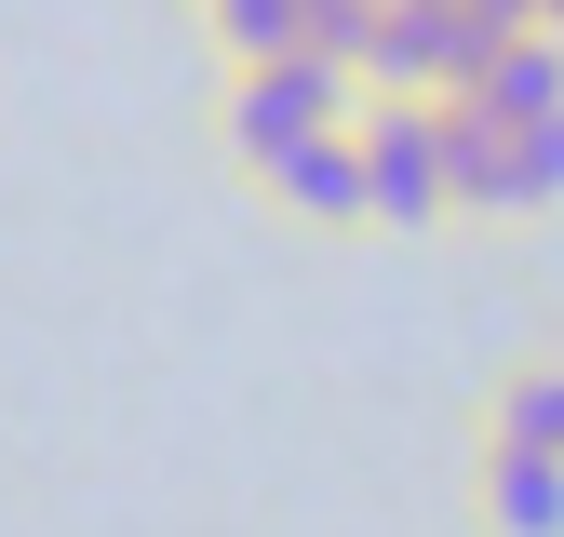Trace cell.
I'll return each mask as SVG.
<instances>
[{"label": "cell", "instance_id": "5b68a950", "mask_svg": "<svg viewBox=\"0 0 564 537\" xmlns=\"http://www.w3.org/2000/svg\"><path fill=\"white\" fill-rule=\"evenodd\" d=\"M457 511H470V537H564V457L470 417V443H457Z\"/></svg>", "mask_w": 564, "mask_h": 537}, {"label": "cell", "instance_id": "ba28073f", "mask_svg": "<svg viewBox=\"0 0 564 537\" xmlns=\"http://www.w3.org/2000/svg\"><path fill=\"white\" fill-rule=\"evenodd\" d=\"M457 95H470V108H498V121H538V108H564V41H538V28H524V41H498V54H484Z\"/></svg>", "mask_w": 564, "mask_h": 537}, {"label": "cell", "instance_id": "7a4b0ae2", "mask_svg": "<svg viewBox=\"0 0 564 537\" xmlns=\"http://www.w3.org/2000/svg\"><path fill=\"white\" fill-rule=\"evenodd\" d=\"M444 134H457V216H470V229H524V216L564 201V108L498 121V108L444 95Z\"/></svg>", "mask_w": 564, "mask_h": 537}, {"label": "cell", "instance_id": "6da1fadb", "mask_svg": "<svg viewBox=\"0 0 564 537\" xmlns=\"http://www.w3.org/2000/svg\"><path fill=\"white\" fill-rule=\"evenodd\" d=\"M364 67L349 54H269V67H216V95H202V149H216L229 175L282 162V149H310V134L336 121H364Z\"/></svg>", "mask_w": 564, "mask_h": 537}, {"label": "cell", "instance_id": "277c9868", "mask_svg": "<svg viewBox=\"0 0 564 537\" xmlns=\"http://www.w3.org/2000/svg\"><path fill=\"white\" fill-rule=\"evenodd\" d=\"M282 229H310V242H364L377 229V162H364V121H336V134H310V149H282V162H256L242 175Z\"/></svg>", "mask_w": 564, "mask_h": 537}, {"label": "cell", "instance_id": "3957f363", "mask_svg": "<svg viewBox=\"0 0 564 537\" xmlns=\"http://www.w3.org/2000/svg\"><path fill=\"white\" fill-rule=\"evenodd\" d=\"M364 162H377V229L390 242H431L457 229V134H444V95H364Z\"/></svg>", "mask_w": 564, "mask_h": 537}, {"label": "cell", "instance_id": "9c48e42d", "mask_svg": "<svg viewBox=\"0 0 564 537\" xmlns=\"http://www.w3.org/2000/svg\"><path fill=\"white\" fill-rule=\"evenodd\" d=\"M538 41H564V0H538Z\"/></svg>", "mask_w": 564, "mask_h": 537}, {"label": "cell", "instance_id": "52a82bcc", "mask_svg": "<svg viewBox=\"0 0 564 537\" xmlns=\"http://www.w3.org/2000/svg\"><path fill=\"white\" fill-rule=\"evenodd\" d=\"M470 417H484V430H511V443H551V457H564V336L511 350L498 376L470 390Z\"/></svg>", "mask_w": 564, "mask_h": 537}, {"label": "cell", "instance_id": "8992f818", "mask_svg": "<svg viewBox=\"0 0 564 537\" xmlns=\"http://www.w3.org/2000/svg\"><path fill=\"white\" fill-rule=\"evenodd\" d=\"M188 28L216 67H269V54H336L323 41V0H188Z\"/></svg>", "mask_w": 564, "mask_h": 537}]
</instances>
